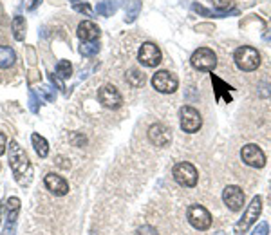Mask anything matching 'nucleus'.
<instances>
[{
    "label": "nucleus",
    "instance_id": "dca6fc26",
    "mask_svg": "<svg viewBox=\"0 0 271 235\" xmlns=\"http://www.w3.org/2000/svg\"><path fill=\"white\" fill-rule=\"evenodd\" d=\"M101 31L99 27L94 24V22L90 20H83L82 24L78 25V37L82 42H92V40H98Z\"/></svg>",
    "mask_w": 271,
    "mask_h": 235
},
{
    "label": "nucleus",
    "instance_id": "473e14b6",
    "mask_svg": "<svg viewBox=\"0 0 271 235\" xmlns=\"http://www.w3.org/2000/svg\"><path fill=\"white\" fill-rule=\"evenodd\" d=\"M63 161H65V157L58 156V157H56V165H58V166H62V169H69L71 163H63Z\"/></svg>",
    "mask_w": 271,
    "mask_h": 235
},
{
    "label": "nucleus",
    "instance_id": "f3484780",
    "mask_svg": "<svg viewBox=\"0 0 271 235\" xmlns=\"http://www.w3.org/2000/svg\"><path fill=\"white\" fill-rule=\"evenodd\" d=\"M15 60H17V54L11 47L0 46V69H9L15 63Z\"/></svg>",
    "mask_w": 271,
    "mask_h": 235
},
{
    "label": "nucleus",
    "instance_id": "9b49d317",
    "mask_svg": "<svg viewBox=\"0 0 271 235\" xmlns=\"http://www.w3.org/2000/svg\"><path fill=\"white\" fill-rule=\"evenodd\" d=\"M138 58L145 67H157L161 63V49L152 42H145L138 53Z\"/></svg>",
    "mask_w": 271,
    "mask_h": 235
},
{
    "label": "nucleus",
    "instance_id": "c85d7f7f",
    "mask_svg": "<svg viewBox=\"0 0 271 235\" xmlns=\"http://www.w3.org/2000/svg\"><path fill=\"white\" fill-rule=\"evenodd\" d=\"M29 109H31V112H35V114L38 112V99H37L35 91H29Z\"/></svg>",
    "mask_w": 271,
    "mask_h": 235
},
{
    "label": "nucleus",
    "instance_id": "6e6552de",
    "mask_svg": "<svg viewBox=\"0 0 271 235\" xmlns=\"http://www.w3.org/2000/svg\"><path fill=\"white\" fill-rule=\"evenodd\" d=\"M179 118H181V128L188 134H193V132H197L202 125V118L199 114L197 109L190 107V105H185V107H181L179 111Z\"/></svg>",
    "mask_w": 271,
    "mask_h": 235
},
{
    "label": "nucleus",
    "instance_id": "4be33fe9",
    "mask_svg": "<svg viewBox=\"0 0 271 235\" xmlns=\"http://www.w3.org/2000/svg\"><path fill=\"white\" fill-rule=\"evenodd\" d=\"M98 51H99V44L96 40L83 42L82 46H80V53H82V56H85V58L94 56V54H98Z\"/></svg>",
    "mask_w": 271,
    "mask_h": 235
},
{
    "label": "nucleus",
    "instance_id": "7ed1b4c3",
    "mask_svg": "<svg viewBox=\"0 0 271 235\" xmlns=\"http://www.w3.org/2000/svg\"><path fill=\"white\" fill-rule=\"evenodd\" d=\"M235 63H237V67L241 71H246V73H251V71H255L257 67L260 65V54L257 49H253V47L250 46H243L239 47L237 51H235Z\"/></svg>",
    "mask_w": 271,
    "mask_h": 235
},
{
    "label": "nucleus",
    "instance_id": "b1692460",
    "mask_svg": "<svg viewBox=\"0 0 271 235\" xmlns=\"http://www.w3.org/2000/svg\"><path fill=\"white\" fill-rule=\"evenodd\" d=\"M71 75H73V65H71V62L60 60V62L56 63V76H60V78H69Z\"/></svg>",
    "mask_w": 271,
    "mask_h": 235
},
{
    "label": "nucleus",
    "instance_id": "423d86ee",
    "mask_svg": "<svg viewBox=\"0 0 271 235\" xmlns=\"http://www.w3.org/2000/svg\"><path fill=\"white\" fill-rule=\"evenodd\" d=\"M186 219H188V223L199 231H205L212 226V215H210V212L206 210L205 207H201V205H190L188 210H186Z\"/></svg>",
    "mask_w": 271,
    "mask_h": 235
},
{
    "label": "nucleus",
    "instance_id": "4468645a",
    "mask_svg": "<svg viewBox=\"0 0 271 235\" xmlns=\"http://www.w3.org/2000/svg\"><path fill=\"white\" fill-rule=\"evenodd\" d=\"M148 140H150L152 145H156V147H166L172 141V130L166 125L156 123L148 128Z\"/></svg>",
    "mask_w": 271,
    "mask_h": 235
},
{
    "label": "nucleus",
    "instance_id": "f257e3e1",
    "mask_svg": "<svg viewBox=\"0 0 271 235\" xmlns=\"http://www.w3.org/2000/svg\"><path fill=\"white\" fill-rule=\"evenodd\" d=\"M8 157H9V166L13 170V176H15V181L18 185L25 186L31 181V163L27 159V154L22 150V147L17 141H11L8 145Z\"/></svg>",
    "mask_w": 271,
    "mask_h": 235
},
{
    "label": "nucleus",
    "instance_id": "72a5a7b5",
    "mask_svg": "<svg viewBox=\"0 0 271 235\" xmlns=\"http://www.w3.org/2000/svg\"><path fill=\"white\" fill-rule=\"evenodd\" d=\"M6 152V136L0 132V156Z\"/></svg>",
    "mask_w": 271,
    "mask_h": 235
},
{
    "label": "nucleus",
    "instance_id": "f8f14e48",
    "mask_svg": "<svg viewBox=\"0 0 271 235\" xmlns=\"http://www.w3.org/2000/svg\"><path fill=\"white\" fill-rule=\"evenodd\" d=\"M222 201H224V205L230 208L231 212L243 210V207H244L243 188H239V186H235V185L226 186L224 192H222Z\"/></svg>",
    "mask_w": 271,
    "mask_h": 235
},
{
    "label": "nucleus",
    "instance_id": "393cba45",
    "mask_svg": "<svg viewBox=\"0 0 271 235\" xmlns=\"http://www.w3.org/2000/svg\"><path fill=\"white\" fill-rule=\"evenodd\" d=\"M38 96H40L44 102L51 104V102H54V99H56V91H54L51 85H42L40 89H38Z\"/></svg>",
    "mask_w": 271,
    "mask_h": 235
},
{
    "label": "nucleus",
    "instance_id": "a211bd4d",
    "mask_svg": "<svg viewBox=\"0 0 271 235\" xmlns=\"http://www.w3.org/2000/svg\"><path fill=\"white\" fill-rule=\"evenodd\" d=\"M31 141H33L35 152L40 157H47V154H49V143L45 141V138H42L40 134H33V136H31Z\"/></svg>",
    "mask_w": 271,
    "mask_h": 235
},
{
    "label": "nucleus",
    "instance_id": "0eeeda50",
    "mask_svg": "<svg viewBox=\"0 0 271 235\" xmlns=\"http://www.w3.org/2000/svg\"><path fill=\"white\" fill-rule=\"evenodd\" d=\"M177 85H179V80L170 71H157L152 76V87L161 94H172L176 92Z\"/></svg>",
    "mask_w": 271,
    "mask_h": 235
},
{
    "label": "nucleus",
    "instance_id": "f704fd0d",
    "mask_svg": "<svg viewBox=\"0 0 271 235\" xmlns=\"http://www.w3.org/2000/svg\"><path fill=\"white\" fill-rule=\"evenodd\" d=\"M38 4H42V0H35V2H33V4H31V8H29V9H31V11H33V9L37 8Z\"/></svg>",
    "mask_w": 271,
    "mask_h": 235
},
{
    "label": "nucleus",
    "instance_id": "2f4dec72",
    "mask_svg": "<svg viewBox=\"0 0 271 235\" xmlns=\"http://www.w3.org/2000/svg\"><path fill=\"white\" fill-rule=\"evenodd\" d=\"M74 9H76V11H80V13H85L87 17H89L90 13H92V9H90L87 4H83V6L82 4H76V6H74Z\"/></svg>",
    "mask_w": 271,
    "mask_h": 235
},
{
    "label": "nucleus",
    "instance_id": "412c9836",
    "mask_svg": "<svg viewBox=\"0 0 271 235\" xmlns=\"http://www.w3.org/2000/svg\"><path fill=\"white\" fill-rule=\"evenodd\" d=\"M116 9H118V4H116L114 0H103V2H99V4L96 6V11H98V15H101V17H112L116 13Z\"/></svg>",
    "mask_w": 271,
    "mask_h": 235
},
{
    "label": "nucleus",
    "instance_id": "39448f33",
    "mask_svg": "<svg viewBox=\"0 0 271 235\" xmlns=\"http://www.w3.org/2000/svg\"><path fill=\"white\" fill-rule=\"evenodd\" d=\"M174 179L179 183L181 186H186V188H192V186L197 185V179H199V174L197 169L185 161V163H177L174 166Z\"/></svg>",
    "mask_w": 271,
    "mask_h": 235
},
{
    "label": "nucleus",
    "instance_id": "7c9ffc66",
    "mask_svg": "<svg viewBox=\"0 0 271 235\" xmlns=\"http://www.w3.org/2000/svg\"><path fill=\"white\" fill-rule=\"evenodd\" d=\"M192 9H193L195 13H201V15H205V17H212V13H214V11H210V9L202 8V6L197 4V2H193V4H192Z\"/></svg>",
    "mask_w": 271,
    "mask_h": 235
},
{
    "label": "nucleus",
    "instance_id": "9d476101",
    "mask_svg": "<svg viewBox=\"0 0 271 235\" xmlns=\"http://www.w3.org/2000/svg\"><path fill=\"white\" fill-rule=\"evenodd\" d=\"M241 157H243V161L248 166H253V169H262V166L266 165V156H264L262 149L253 143L243 147Z\"/></svg>",
    "mask_w": 271,
    "mask_h": 235
},
{
    "label": "nucleus",
    "instance_id": "6ab92c4d",
    "mask_svg": "<svg viewBox=\"0 0 271 235\" xmlns=\"http://www.w3.org/2000/svg\"><path fill=\"white\" fill-rule=\"evenodd\" d=\"M11 27H13V37L17 38L18 42H22L25 38V18L24 17H15L11 22Z\"/></svg>",
    "mask_w": 271,
    "mask_h": 235
},
{
    "label": "nucleus",
    "instance_id": "20e7f679",
    "mask_svg": "<svg viewBox=\"0 0 271 235\" xmlns=\"http://www.w3.org/2000/svg\"><path fill=\"white\" fill-rule=\"evenodd\" d=\"M190 63H192L193 69L201 71V73H210V71H214L215 65H217V56L208 47H199L192 54V58H190Z\"/></svg>",
    "mask_w": 271,
    "mask_h": 235
},
{
    "label": "nucleus",
    "instance_id": "c756f323",
    "mask_svg": "<svg viewBox=\"0 0 271 235\" xmlns=\"http://www.w3.org/2000/svg\"><path fill=\"white\" fill-rule=\"evenodd\" d=\"M217 6V11H230L231 8V0H214Z\"/></svg>",
    "mask_w": 271,
    "mask_h": 235
},
{
    "label": "nucleus",
    "instance_id": "aec40b11",
    "mask_svg": "<svg viewBox=\"0 0 271 235\" xmlns=\"http://www.w3.org/2000/svg\"><path fill=\"white\" fill-rule=\"evenodd\" d=\"M141 11V0H130L127 4V9H125V22H134L138 18Z\"/></svg>",
    "mask_w": 271,
    "mask_h": 235
},
{
    "label": "nucleus",
    "instance_id": "1a4fd4ad",
    "mask_svg": "<svg viewBox=\"0 0 271 235\" xmlns=\"http://www.w3.org/2000/svg\"><path fill=\"white\" fill-rule=\"evenodd\" d=\"M98 99L107 109H119L123 105V96L114 85H103L98 91Z\"/></svg>",
    "mask_w": 271,
    "mask_h": 235
},
{
    "label": "nucleus",
    "instance_id": "5701e85b",
    "mask_svg": "<svg viewBox=\"0 0 271 235\" xmlns=\"http://www.w3.org/2000/svg\"><path fill=\"white\" fill-rule=\"evenodd\" d=\"M127 82L130 83L132 87H141L145 83V75L138 69H130L127 73Z\"/></svg>",
    "mask_w": 271,
    "mask_h": 235
},
{
    "label": "nucleus",
    "instance_id": "cd10ccee",
    "mask_svg": "<svg viewBox=\"0 0 271 235\" xmlns=\"http://www.w3.org/2000/svg\"><path fill=\"white\" fill-rule=\"evenodd\" d=\"M136 235H157V230L154 226H150V224H145V226L138 228Z\"/></svg>",
    "mask_w": 271,
    "mask_h": 235
},
{
    "label": "nucleus",
    "instance_id": "ddd939ff",
    "mask_svg": "<svg viewBox=\"0 0 271 235\" xmlns=\"http://www.w3.org/2000/svg\"><path fill=\"white\" fill-rule=\"evenodd\" d=\"M6 210H8V223H6L2 235H15L17 233V215L20 210V199L9 197L6 201Z\"/></svg>",
    "mask_w": 271,
    "mask_h": 235
},
{
    "label": "nucleus",
    "instance_id": "c9c22d12",
    "mask_svg": "<svg viewBox=\"0 0 271 235\" xmlns=\"http://www.w3.org/2000/svg\"><path fill=\"white\" fill-rule=\"evenodd\" d=\"M217 235H224V231H217Z\"/></svg>",
    "mask_w": 271,
    "mask_h": 235
},
{
    "label": "nucleus",
    "instance_id": "a878e982",
    "mask_svg": "<svg viewBox=\"0 0 271 235\" xmlns=\"http://www.w3.org/2000/svg\"><path fill=\"white\" fill-rule=\"evenodd\" d=\"M69 141L74 145V147H85L87 145V138L83 134H78V132H73L69 136Z\"/></svg>",
    "mask_w": 271,
    "mask_h": 235
},
{
    "label": "nucleus",
    "instance_id": "e433bc0d",
    "mask_svg": "<svg viewBox=\"0 0 271 235\" xmlns=\"http://www.w3.org/2000/svg\"><path fill=\"white\" fill-rule=\"evenodd\" d=\"M71 2H78V0H71Z\"/></svg>",
    "mask_w": 271,
    "mask_h": 235
},
{
    "label": "nucleus",
    "instance_id": "2eb2a0df",
    "mask_svg": "<svg viewBox=\"0 0 271 235\" xmlns=\"http://www.w3.org/2000/svg\"><path fill=\"white\" fill-rule=\"evenodd\" d=\"M44 183H45V188L49 190L51 194H54V195L69 194V183H67L62 176H58V174H47Z\"/></svg>",
    "mask_w": 271,
    "mask_h": 235
},
{
    "label": "nucleus",
    "instance_id": "bb28decb",
    "mask_svg": "<svg viewBox=\"0 0 271 235\" xmlns=\"http://www.w3.org/2000/svg\"><path fill=\"white\" fill-rule=\"evenodd\" d=\"M251 235H269V224H267L266 221H260V223L255 226Z\"/></svg>",
    "mask_w": 271,
    "mask_h": 235
},
{
    "label": "nucleus",
    "instance_id": "f03ea898",
    "mask_svg": "<svg viewBox=\"0 0 271 235\" xmlns=\"http://www.w3.org/2000/svg\"><path fill=\"white\" fill-rule=\"evenodd\" d=\"M260 212H262V197H260V195H255V197L251 199L250 207L244 212V215L235 223V233L237 235L246 233L251 228V224L260 217Z\"/></svg>",
    "mask_w": 271,
    "mask_h": 235
}]
</instances>
